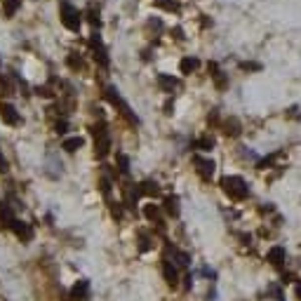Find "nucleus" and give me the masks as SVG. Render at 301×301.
Wrapping results in <instances>:
<instances>
[{
  "label": "nucleus",
  "instance_id": "423d86ee",
  "mask_svg": "<svg viewBox=\"0 0 301 301\" xmlns=\"http://www.w3.org/2000/svg\"><path fill=\"white\" fill-rule=\"evenodd\" d=\"M193 162L198 165V172H200V177H202V179H212V174H214V162H212V160L196 156V158H193Z\"/></svg>",
  "mask_w": 301,
  "mask_h": 301
},
{
  "label": "nucleus",
  "instance_id": "c85d7f7f",
  "mask_svg": "<svg viewBox=\"0 0 301 301\" xmlns=\"http://www.w3.org/2000/svg\"><path fill=\"white\" fill-rule=\"evenodd\" d=\"M113 214H116V217H122V210H120L118 205H113Z\"/></svg>",
  "mask_w": 301,
  "mask_h": 301
},
{
  "label": "nucleus",
  "instance_id": "b1692460",
  "mask_svg": "<svg viewBox=\"0 0 301 301\" xmlns=\"http://www.w3.org/2000/svg\"><path fill=\"white\" fill-rule=\"evenodd\" d=\"M0 172H7V160H5L2 153H0Z\"/></svg>",
  "mask_w": 301,
  "mask_h": 301
},
{
  "label": "nucleus",
  "instance_id": "2eb2a0df",
  "mask_svg": "<svg viewBox=\"0 0 301 301\" xmlns=\"http://www.w3.org/2000/svg\"><path fill=\"white\" fill-rule=\"evenodd\" d=\"M158 82H160V87H162L165 92H172L174 87H177V80L170 78V76H165V73H160V76H158Z\"/></svg>",
  "mask_w": 301,
  "mask_h": 301
},
{
  "label": "nucleus",
  "instance_id": "6ab92c4d",
  "mask_svg": "<svg viewBox=\"0 0 301 301\" xmlns=\"http://www.w3.org/2000/svg\"><path fill=\"white\" fill-rule=\"evenodd\" d=\"M118 162H120V172L127 174V172H130V160H127V156H118Z\"/></svg>",
  "mask_w": 301,
  "mask_h": 301
},
{
  "label": "nucleus",
  "instance_id": "9d476101",
  "mask_svg": "<svg viewBox=\"0 0 301 301\" xmlns=\"http://www.w3.org/2000/svg\"><path fill=\"white\" fill-rule=\"evenodd\" d=\"M87 294H90V282H87V280H78V285L71 289V297L76 301H85Z\"/></svg>",
  "mask_w": 301,
  "mask_h": 301
},
{
  "label": "nucleus",
  "instance_id": "6e6552de",
  "mask_svg": "<svg viewBox=\"0 0 301 301\" xmlns=\"http://www.w3.org/2000/svg\"><path fill=\"white\" fill-rule=\"evenodd\" d=\"M12 223H14L12 207L7 202H0V228H12Z\"/></svg>",
  "mask_w": 301,
  "mask_h": 301
},
{
  "label": "nucleus",
  "instance_id": "4be33fe9",
  "mask_svg": "<svg viewBox=\"0 0 301 301\" xmlns=\"http://www.w3.org/2000/svg\"><path fill=\"white\" fill-rule=\"evenodd\" d=\"M139 249H141V252L151 249V245H148V238H146V236H141V245H139Z\"/></svg>",
  "mask_w": 301,
  "mask_h": 301
},
{
  "label": "nucleus",
  "instance_id": "412c9836",
  "mask_svg": "<svg viewBox=\"0 0 301 301\" xmlns=\"http://www.w3.org/2000/svg\"><path fill=\"white\" fill-rule=\"evenodd\" d=\"M10 80L7 78H0V94H10Z\"/></svg>",
  "mask_w": 301,
  "mask_h": 301
},
{
  "label": "nucleus",
  "instance_id": "cd10ccee",
  "mask_svg": "<svg viewBox=\"0 0 301 301\" xmlns=\"http://www.w3.org/2000/svg\"><path fill=\"white\" fill-rule=\"evenodd\" d=\"M57 132H66V122H57Z\"/></svg>",
  "mask_w": 301,
  "mask_h": 301
},
{
  "label": "nucleus",
  "instance_id": "9b49d317",
  "mask_svg": "<svg viewBox=\"0 0 301 301\" xmlns=\"http://www.w3.org/2000/svg\"><path fill=\"white\" fill-rule=\"evenodd\" d=\"M92 47H94V57L99 59V64H108V57H106V50H104V45H101V40H99V36L94 33L92 36Z\"/></svg>",
  "mask_w": 301,
  "mask_h": 301
},
{
  "label": "nucleus",
  "instance_id": "1a4fd4ad",
  "mask_svg": "<svg viewBox=\"0 0 301 301\" xmlns=\"http://www.w3.org/2000/svg\"><path fill=\"white\" fill-rule=\"evenodd\" d=\"M162 275H165L167 285L177 287V282H179V275H177V266H172V261H167V259H165V263H162Z\"/></svg>",
  "mask_w": 301,
  "mask_h": 301
},
{
  "label": "nucleus",
  "instance_id": "4468645a",
  "mask_svg": "<svg viewBox=\"0 0 301 301\" xmlns=\"http://www.w3.org/2000/svg\"><path fill=\"white\" fill-rule=\"evenodd\" d=\"M144 214L148 221H156V223H162V219H160V210H158L156 205H146L144 207Z\"/></svg>",
  "mask_w": 301,
  "mask_h": 301
},
{
  "label": "nucleus",
  "instance_id": "39448f33",
  "mask_svg": "<svg viewBox=\"0 0 301 301\" xmlns=\"http://www.w3.org/2000/svg\"><path fill=\"white\" fill-rule=\"evenodd\" d=\"M0 118L7 125H19V113L12 104H0Z\"/></svg>",
  "mask_w": 301,
  "mask_h": 301
},
{
  "label": "nucleus",
  "instance_id": "0eeeda50",
  "mask_svg": "<svg viewBox=\"0 0 301 301\" xmlns=\"http://www.w3.org/2000/svg\"><path fill=\"white\" fill-rule=\"evenodd\" d=\"M12 231L17 233V238H21L24 242H28V240L33 238V231H31V226H28L26 221H19V219H14Z\"/></svg>",
  "mask_w": 301,
  "mask_h": 301
},
{
  "label": "nucleus",
  "instance_id": "5701e85b",
  "mask_svg": "<svg viewBox=\"0 0 301 301\" xmlns=\"http://www.w3.org/2000/svg\"><path fill=\"white\" fill-rule=\"evenodd\" d=\"M68 64L73 66V68H80V66H82V61H80V59H76V57H68Z\"/></svg>",
  "mask_w": 301,
  "mask_h": 301
},
{
  "label": "nucleus",
  "instance_id": "bb28decb",
  "mask_svg": "<svg viewBox=\"0 0 301 301\" xmlns=\"http://www.w3.org/2000/svg\"><path fill=\"white\" fill-rule=\"evenodd\" d=\"M14 10H17V2H14V0H10V2H7V14H12Z\"/></svg>",
  "mask_w": 301,
  "mask_h": 301
},
{
  "label": "nucleus",
  "instance_id": "20e7f679",
  "mask_svg": "<svg viewBox=\"0 0 301 301\" xmlns=\"http://www.w3.org/2000/svg\"><path fill=\"white\" fill-rule=\"evenodd\" d=\"M106 97H108V99H111L113 104L118 106V108H120V113H122L125 118L130 120V122H134V125L139 122V120H137V116H134V113H132V111H130V106H127V104H125V101H122V99H120V97H118V90H113V87H108V90H106Z\"/></svg>",
  "mask_w": 301,
  "mask_h": 301
},
{
  "label": "nucleus",
  "instance_id": "7ed1b4c3",
  "mask_svg": "<svg viewBox=\"0 0 301 301\" xmlns=\"http://www.w3.org/2000/svg\"><path fill=\"white\" fill-rule=\"evenodd\" d=\"M61 24H64L68 31H78L80 28V12L71 5H64L61 7Z\"/></svg>",
  "mask_w": 301,
  "mask_h": 301
},
{
  "label": "nucleus",
  "instance_id": "f03ea898",
  "mask_svg": "<svg viewBox=\"0 0 301 301\" xmlns=\"http://www.w3.org/2000/svg\"><path fill=\"white\" fill-rule=\"evenodd\" d=\"M108 148H111V137L106 132L104 125L94 127V151H97V158H106L108 156Z\"/></svg>",
  "mask_w": 301,
  "mask_h": 301
},
{
  "label": "nucleus",
  "instance_id": "393cba45",
  "mask_svg": "<svg viewBox=\"0 0 301 301\" xmlns=\"http://www.w3.org/2000/svg\"><path fill=\"white\" fill-rule=\"evenodd\" d=\"M162 7H165V10H179L177 2H162Z\"/></svg>",
  "mask_w": 301,
  "mask_h": 301
},
{
  "label": "nucleus",
  "instance_id": "a878e982",
  "mask_svg": "<svg viewBox=\"0 0 301 301\" xmlns=\"http://www.w3.org/2000/svg\"><path fill=\"white\" fill-rule=\"evenodd\" d=\"M271 292L275 294V299H278V301H285V299H282V292H280L278 287H271Z\"/></svg>",
  "mask_w": 301,
  "mask_h": 301
},
{
  "label": "nucleus",
  "instance_id": "dca6fc26",
  "mask_svg": "<svg viewBox=\"0 0 301 301\" xmlns=\"http://www.w3.org/2000/svg\"><path fill=\"white\" fill-rule=\"evenodd\" d=\"M82 144H85V141H82V137H71V139H66V141H64V148L68 151V153H76Z\"/></svg>",
  "mask_w": 301,
  "mask_h": 301
},
{
  "label": "nucleus",
  "instance_id": "c756f323",
  "mask_svg": "<svg viewBox=\"0 0 301 301\" xmlns=\"http://www.w3.org/2000/svg\"><path fill=\"white\" fill-rule=\"evenodd\" d=\"M297 297H299V299H301V282H299V285H297Z\"/></svg>",
  "mask_w": 301,
  "mask_h": 301
},
{
  "label": "nucleus",
  "instance_id": "f257e3e1",
  "mask_svg": "<svg viewBox=\"0 0 301 301\" xmlns=\"http://www.w3.org/2000/svg\"><path fill=\"white\" fill-rule=\"evenodd\" d=\"M221 186H223V191L233 198V200H242V198H247V193H249L247 183L242 181L240 177H223Z\"/></svg>",
  "mask_w": 301,
  "mask_h": 301
},
{
  "label": "nucleus",
  "instance_id": "ddd939ff",
  "mask_svg": "<svg viewBox=\"0 0 301 301\" xmlns=\"http://www.w3.org/2000/svg\"><path fill=\"white\" fill-rule=\"evenodd\" d=\"M158 193H160V188L151 181L139 183V188H137V196H158Z\"/></svg>",
  "mask_w": 301,
  "mask_h": 301
},
{
  "label": "nucleus",
  "instance_id": "a211bd4d",
  "mask_svg": "<svg viewBox=\"0 0 301 301\" xmlns=\"http://www.w3.org/2000/svg\"><path fill=\"white\" fill-rule=\"evenodd\" d=\"M165 210L170 212L172 217H177V214H179V207H177V198H167V200H165Z\"/></svg>",
  "mask_w": 301,
  "mask_h": 301
},
{
  "label": "nucleus",
  "instance_id": "aec40b11",
  "mask_svg": "<svg viewBox=\"0 0 301 301\" xmlns=\"http://www.w3.org/2000/svg\"><path fill=\"white\" fill-rule=\"evenodd\" d=\"M198 148H202V151H212V146H214V141L212 139H200V141H196Z\"/></svg>",
  "mask_w": 301,
  "mask_h": 301
},
{
  "label": "nucleus",
  "instance_id": "f3484780",
  "mask_svg": "<svg viewBox=\"0 0 301 301\" xmlns=\"http://www.w3.org/2000/svg\"><path fill=\"white\" fill-rule=\"evenodd\" d=\"M179 68H181V73H191V71H196V68H198V59H191V57H186V59H181Z\"/></svg>",
  "mask_w": 301,
  "mask_h": 301
},
{
  "label": "nucleus",
  "instance_id": "f8f14e48",
  "mask_svg": "<svg viewBox=\"0 0 301 301\" xmlns=\"http://www.w3.org/2000/svg\"><path fill=\"white\" fill-rule=\"evenodd\" d=\"M285 259H287V252H285L282 247H271L268 249V261L273 263V266H282Z\"/></svg>",
  "mask_w": 301,
  "mask_h": 301
}]
</instances>
